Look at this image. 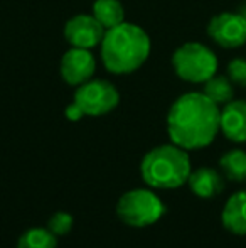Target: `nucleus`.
Here are the masks:
<instances>
[{
    "label": "nucleus",
    "mask_w": 246,
    "mask_h": 248,
    "mask_svg": "<svg viewBox=\"0 0 246 248\" xmlns=\"http://www.w3.org/2000/svg\"><path fill=\"white\" fill-rule=\"evenodd\" d=\"M219 105L201 92H189L172 103L167 113V134L179 147L199 150L211 145L221 132Z\"/></svg>",
    "instance_id": "obj_1"
},
{
    "label": "nucleus",
    "mask_w": 246,
    "mask_h": 248,
    "mask_svg": "<svg viewBox=\"0 0 246 248\" xmlns=\"http://www.w3.org/2000/svg\"><path fill=\"white\" fill-rule=\"evenodd\" d=\"M150 37L140 26L122 22L105 31L100 44L101 61L113 75H130L150 56Z\"/></svg>",
    "instance_id": "obj_2"
},
{
    "label": "nucleus",
    "mask_w": 246,
    "mask_h": 248,
    "mask_svg": "<svg viewBox=\"0 0 246 248\" xmlns=\"http://www.w3.org/2000/svg\"><path fill=\"white\" fill-rule=\"evenodd\" d=\"M190 172L187 150L172 142L148 150L140 162L142 179L154 189H177L187 184Z\"/></svg>",
    "instance_id": "obj_3"
},
{
    "label": "nucleus",
    "mask_w": 246,
    "mask_h": 248,
    "mask_svg": "<svg viewBox=\"0 0 246 248\" xmlns=\"http://www.w3.org/2000/svg\"><path fill=\"white\" fill-rule=\"evenodd\" d=\"M175 75L187 83H206L217 71V58L201 43H186L172 56Z\"/></svg>",
    "instance_id": "obj_4"
},
{
    "label": "nucleus",
    "mask_w": 246,
    "mask_h": 248,
    "mask_svg": "<svg viewBox=\"0 0 246 248\" xmlns=\"http://www.w3.org/2000/svg\"><path fill=\"white\" fill-rule=\"evenodd\" d=\"M165 215V204L150 189H131L116 202V216L128 226L145 228Z\"/></svg>",
    "instance_id": "obj_5"
},
{
    "label": "nucleus",
    "mask_w": 246,
    "mask_h": 248,
    "mask_svg": "<svg viewBox=\"0 0 246 248\" xmlns=\"http://www.w3.org/2000/svg\"><path fill=\"white\" fill-rule=\"evenodd\" d=\"M72 103L85 117H101L113 111L120 103V93L110 81L89 79L78 86Z\"/></svg>",
    "instance_id": "obj_6"
},
{
    "label": "nucleus",
    "mask_w": 246,
    "mask_h": 248,
    "mask_svg": "<svg viewBox=\"0 0 246 248\" xmlns=\"http://www.w3.org/2000/svg\"><path fill=\"white\" fill-rule=\"evenodd\" d=\"M209 37L224 49H236L246 44V20L240 12H221L207 24Z\"/></svg>",
    "instance_id": "obj_7"
},
{
    "label": "nucleus",
    "mask_w": 246,
    "mask_h": 248,
    "mask_svg": "<svg viewBox=\"0 0 246 248\" xmlns=\"http://www.w3.org/2000/svg\"><path fill=\"white\" fill-rule=\"evenodd\" d=\"M105 27L95 19V16L88 14H78L71 17L64 26V37L71 47H81V49H91L101 44L105 36Z\"/></svg>",
    "instance_id": "obj_8"
},
{
    "label": "nucleus",
    "mask_w": 246,
    "mask_h": 248,
    "mask_svg": "<svg viewBox=\"0 0 246 248\" xmlns=\"http://www.w3.org/2000/svg\"><path fill=\"white\" fill-rule=\"evenodd\" d=\"M96 71V61L89 49L71 47L61 58V78L69 86H76L93 79Z\"/></svg>",
    "instance_id": "obj_9"
},
{
    "label": "nucleus",
    "mask_w": 246,
    "mask_h": 248,
    "mask_svg": "<svg viewBox=\"0 0 246 248\" xmlns=\"http://www.w3.org/2000/svg\"><path fill=\"white\" fill-rule=\"evenodd\" d=\"M219 128L228 140L234 144L246 142V101L231 100L223 105Z\"/></svg>",
    "instance_id": "obj_10"
},
{
    "label": "nucleus",
    "mask_w": 246,
    "mask_h": 248,
    "mask_svg": "<svg viewBox=\"0 0 246 248\" xmlns=\"http://www.w3.org/2000/svg\"><path fill=\"white\" fill-rule=\"evenodd\" d=\"M187 184H189L190 191L201 199L216 198L224 191L223 176L219 170L213 169V167H199V169L192 170Z\"/></svg>",
    "instance_id": "obj_11"
},
{
    "label": "nucleus",
    "mask_w": 246,
    "mask_h": 248,
    "mask_svg": "<svg viewBox=\"0 0 246 248\" xmlns=\"http://www.w3.org/2000/svg\"><path fill=\"white\" fill-rule=\"evenodd\" d=\"M223 226L233 235H246V191L231 194L221 213Z\"/></svg>",
    "instance_id": "obj_12"
},
{
    "label": "nucleus",
    "mask_w": 246,
    "mask_h": 248,
    "mask_svg": "<svg viewBox=\"0 0 246 248\" xmlns=\"http://www.w3.org/2000/svg\"><path fill=\"white\" fill-rule=\"evenodd\" d=\"M219 167L223 176L233 183L246 181V152L241 149H231L224 152L219 159Z\"/></svg>",
    "instance_id": "obj_13"
},
{
    "label": "nucleus",
    "mask_w": 246,
    "mask_h": 248,
    "mask_svg": "<svg viewBox=\"0 0 246 248\" xmlns=\"http://www.w3.org/2000/svg\"><path fill=\"white\" fill-rule=\"evenodd\" d=\"M93 16L105 29L125 22V10L120 0H96L93 3Z\"/></svg>",
    "instance_id": "obj_14"
},
{
    "label": "nucleus",
    "mask_w": 246,
    "mask_h": 248,
    "mask_svg": "<svg viewBox=\"0 0 246 248\" xmlns=\"http://www.w3.org/2000/svg\"><path fill=\"white\" fill-rule=\"evenodd\" d=\"M203 93L216 105H226L231 100H234V85L228 76L214 75L213 78L204 83Z\"/></svg>",
    "instance_id": "obj_15"
},
{
    "label": "nucleus",
    "mask_w": 246,
    "mask_h": 248,
    "mask_svg": "<svg viewBox=\"0 0 246 248\" xmlns=\"http://www.w3.org/2000/svg\"><path fill=\"white\" fill-rule=\"evenodd\" d=\"M58 236L49 228H30L22 233L17 248H56Z\"/></svg>",
    "instance_id": "obj_16"
},
{
    "label": "nucleus",
    "mask_w": 246,
    "mask_h": 248,
    "mask_svg": "<svg viewBox=\"0 0 246 248\" xmlns=\"http://www.w3.org/2000/svg\"><path fill=\"white\" fill-rule=\"evenodd\" d=\"M72 225H74V219H72V216L66 211L54 213V215L49 218V221H47V228H49L56 236L68 235V233L71 232Z\"/></svg>",
    "instance_id": "obj_17"
},
{
    "label": "nucleus",
    "mask_w": 246,
    "mask_h": 248,
    "mask_svg": "<svg viewBox=\"0 0 246 248\" xmlns=\"http://www.w3.org/2000/svg\"><path fill=\"white\" fill-rule=\"evenodd\" d=\"M228 78L231 83L241 88H246V59L234 58L228 64Z\"/></svg>",
    "instance_id": "obj_18"
},
{
    "label": "nucleus",
    "mask_w": 246,
    "mask_h": 248,
    "mask_svg": "<svg viewBox=\"0 0 246 248\" xmlns=\"http://www.w3.org/2000/svg\"><path fill=\"white\" fill-rule=\"evenodd\" d=\"M64 115H66V118H69V120H72V122L81 120V118L85 117V115H83V111L79 110V108L76 107L74 103H71V105H68V107H66Z\"/></svg>",
    "instance_id": "obj_19"
},
{
    "label": "nucleus",
    "mask_w": 246,
    "mask_h": 248,
    "mask_svg": "<svg viewBox=\"0 0 246 248\" xmlns=\"http://www.w3.org/2000/svg\"><path fill=\"white\" fill-rule=\"evenodd\" d=\"M238 12H240V14H241V16H243V19L246 20V2L243 3V5H241V7H240V10H238Z\"/></svg>",
    "instance_id": "obj_20"
}]
</instances>
